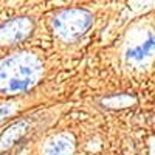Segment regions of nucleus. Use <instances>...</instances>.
Returning <instances> with one entry per match:
<instances>
[{"label": "nucleus", "instance_id": "2", "mask_svg": "<svg viewBox=\"0 0 155 155\" xmlns=\"http://www.w3.org/2000/svg\"><path fill=\"white\" fill-rule=\"evenodd\" d=\"M92 25V16L84 9H65L53 19L54 31L65 41L82 36Z\"/></svg>", "mask_w": 155, "mask_h": 155}, {"label": "nucleus", "instance_id": "7", "mask_svg": "<svg viewBox=\"0 0 155 155\" xmlns=\"http://www.w3.org/2000/svg\"><path fill=\"white\" fill-rule=\"evenodd\" d=\"M12 112V106H0V120H2V118H5V116L6 115H9Z\"/></svg>", "mask_w": 155, "mask_h": 155}, {"label": "nucleus", "instance_id": "3", "mask_svg": "<svg viewBox=\"0 0 155 155\" xmlns=\"http://www.w3.org/2000/svg\"><path fill=\"white\" fill-rule=\"evenodd\" d=\"M155 56V31L140 30L127 41L124 48V61L140 67Z\"/></svg>", "mask_w": 155, "mask_h": 155}, {"label": "nucleus", "instance_id": "6", "mask_svg": "<svg viewBox=\"0 0 155 155\" xmlns=\"http://www.w3.org/2000/svg\"><path fill=\"white\" fill-rule=\"evenodd\" d=\"M25 134V124L23 123H16L12 124L3 135L0 137V149H8L11 144H14L17 138H20Z\"/></svg>", "mask_w": 155, "mask_h": 155}, {"label": "nucleus", "instance_id": "5", "mask_svg": "<svg viewBox=\"0 0 155 155\" xmlns=\"http://www.w3.org/2000/svg\"><path fill=\"white\" fill-rule=\"evenodd\" d=\"M74 150L73 141L67 135H58L47 141L44 147L45 155H71Z\"/></svg>", "mask_w": 155, "mask_h": 155}, {"label": "nucleus", "instance_id": "1", "mask_svg": "<svg viewBox=\"0 0 155 155\" xmlns=\"http://www.w3.org/2000/svg\"><path fill=\"white\" fill-rule=\"evenodd\" d=\"M42 74V64L34 54L17 53L0 61V95H17L31 88Z\"/></svg>", "mask_w": 155, "mask_h": 155}, {"label": "nucleus", "instance_id": "4", "mask_svg": "<svg viewBox=\"0 0 155 155\" xmlns=\"http://www.w3.org/2000/svg\"><path fill=\"white\" fill-rule=\"evenodd\" d=\"M33 31V20L28 17H16L0 27V47H9L27 39Z\"/></svg>", "mask_w": 155, "mask_h": 155}]
</instances>
